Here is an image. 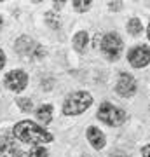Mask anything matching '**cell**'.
I'll use <instances>...</instances> for the list:
<instances>
[{"label": "cell", "instance_id": "cell-1", "mask_svg": "<svg viewBox=\"0 0 150 157\" xmlns=\"http://www.w3.org/2000/svg\"><path fill=\"white\" fill-rule=\"evenodd\" d=\"M14 136L23 143H32V145H42V143H49L52 140V136L44 128L37 126L32 121H23V122L16 124Z\"/></svg>", "mask_w": 150, "mask_h": 157}, {"label": "cell", "instance_id": "cell-2", "mask_svg": "<svg viewBox=\"0 0 150 157\" xmlns=\"http://www.w3.org/2000/svg\"><path fill=\"white\" fill-rule=\"evenodd\" d=\"M93 103V98L89 93L86 91H77V93H72L65 100V105H63V113L65 115H79L82 113L84 110H87Z\"/></svg>", "mask_w": 150, "mask_h": 157}, {"label": "cell", "instance_id": "cell-3", "mask_svg": "<svg viewBox=\"0 0 150 157\" xmlns=\"http://www.w3.org/2000/svg\"><path fill=\"white\" fill-rule=\"evenodd\" d=\"M98 119L108 126H121L126 122V112L113 107L112 103H103L98 110Z\"/></svg>", "mask_w": 150, "mask_h": 157}, {"label": "cell", "instance_id": "cell-4", "mask_svg": "<svg viewBox=\"0 0 150 157\" xmlns=\"http://www.w3.org/2000/svg\"><path fill=\"white\" fill-rule=\"evenodd\" d=\"M16 52L17 54H21V56H32V58H42L44 56V49L40 47L39 44H35L33 40L26 37V35H23L19 39L16 40Z\"/></svg>", "mask_w": 150, "mask_h": 157}, {"label": "cell", "instance_id": "cell-5", "mask_svg": "<svg viewBox=\"0 0 150 157\" xmlns=\"http://www.w3.org/2000/svg\"><path fill=\"white\" fill-rule=\"evenodd\" d=\"M101 51L108 59H117L122 51V40L117 33H106L101 40Z\"/></svg>", "mask_w": 150, "mask_h": 157}, {"label": "cell", "instance_id": "cell-6", "mask_svg": "<svg viewBox=\"0 0 150 157\" xmlns=\"http://www.w3.org/2000/svg\"><path fill=\"white\" fill-rule=\"evenodd\" d=\"M4 84H6L7 89L19 93V91H23L25 87H26L28 75L23 72V70H12V72H9L6 75V78H4Z\"/></svg>", "mask_w": 150, "mask_h": 157}, {"label": "cell", "instance_id": "cell-7", "mask_svg": "<svg viewBox=\"0 0 150 157\" xmlns=\"http://www.w3.org/2000/svg\"><path fill=\"white\" fill-rule=\"evenodd\" d=\"M128 59L134 68L147 67L148 61H150V49L147 45H138V47H134V49L129 51Z\"/></svg>", "mask_w": 150, "mask_h": 157}, {"label": "cell", "instance_id": "cell-8", "mask_svg": "<svg viewBox=\"0 0 150 157\" xmlns=\"http://www.w3.org/2000/svg\"><path fill=\"white\" fill-rule=\"evenodd\" d=\"M115 91L121 96H124V98L133 96L134 93H136V82H134L133 75H129V73H121L119 82H117V86H115Z\"/></svg>", "mask_w": 150, "mask_h": 157}, {"label": "cell", "instance_id": "cell-9", "mask_svg": "<svg viewBox=\"0 0 150 157\" xmlns=\"http://www.w3.org/2000/svg\"><path fill=\"white\" fill-rule=\"evenodd\" d=\"M0 157H28V154L21 152V148H17L12 140L2 138L0 140Z\"/></svg>", "mask_w": 150, "mask_h": 157}, {"label": "cell", "instance_id": "cell-10", "mask_svg": "<svg viewBox=\"0 0 150 157\" xmlns=\"http://www.w3.org/2000/svg\"><path fill=\"white\" fill-rule=\"evenodd\" d=\"M87 140L94 148H103L105 147V136L98 128H89L87 129Z\"/></svg>", "mask_w": 150, "mask_h": 157}, {"label": "cell", "instance_id": "cell-11", "mask_svg": "<svg viewBox=\"0 0 150 157\" xmlns=\"http://www.w3.org/2000/svg\"><path fill=\"white\" fill-rule=\"evenodd\" d=\"M51 115H52V107H51V105H42V107L37 110V119L44 124L51 122Z\"/></svg>", "mask_w": 150, "mask_h": 157}, {"label": "cell", "instance_id": "cell-12", "mask_svg": "<svg viewBox=\"0 0 150 157\" xmlns=\"http://www.w3.org/2000/svg\"><path fill=\"white\" fill-rule=\"evenodd\" d=\"M73 45L77 51H84L86 45H87V33L86 32H79L75 37H73Z\"/></svg>", "mask_w": 150, "mask_h": 157}, {"label": "cell", "instance_id": "cell-13", "mask_svg": "<svg viewBox=\"0 0 150 157\" xmlns=\"http://www.w3.org/2000/svg\"><path fill=\"white\" fill-rule=\"evenodd\" d=\"M141 30H143V26H141V21L140 19H131V21L128 23V32L129 33H133V35H140L141 33Z\"/></svg>", "mask_w": 150, "mask_h": 157}, {"label": "cell", "instance_id": "cell-14", "mask_svg": "<svg viewBox=\"0 0 150 157\" xmlns=\"http://www.w3.org/2000/svg\"><path fill=\"white\" fill-rule=\"evenodd\" d=\"M45 21H47V25H49L51 28H60L61 26V21H60V17L56 16L54 12H47L45 14Z\"/></svg>", "mask_w": 150, "mask_h": 157}, {"label": "cell", "instance_id": "cell-15", "mask_svg": "<svg viewBox=\"0 0 150 157\" xmlns=\"http://www.w3.org/2000/svg\"><path fill=\"white\" fill-rule=\"evenodd\" d=\"M28 157H47V150L40 145H33L28 152Z\"/></svg>", "mask_w": 150, "mask_h": 157}, {"label": "cell", "instance_id": "cell-16", "mask_svg": "<svg viewBox=\"0 0 150 157\" xmlns=\"http://www.w3.org/2000/svg\"><path fill=\"white\" fill-rule=\"evenodd\" d=\"M91 4L93 2H80V0H75V2H72V6H73V9L77 12H86V11H89V7H91Z\"/></svg>", "mask_w": 150, "mask_h": 157}, {"label": "cell", "instance_id": "cell-17", "mask_svg": "<svg viewBox=\"0 0 150 157\" xmlns=\"http://www.w3.org/2000/svg\"><path fill=\"white\" fill-rule=\"evenodd\" d=\"M17 107L21 108V110H25V112H30L32 107H33V103H32V100H28V98H21V100H17Z\"/></svg>", "mask_w": 150, "mask_h": 157}, {"label": "cell", "instance_id": "cell-18", "mask_svg": "<svg viewBox=\"0 0 150 157\" xmlns=\"http://www.w3.org/2000/svg\"><path fill=\"white\" fill-rule=\"evenodd\" d=\"M4 65H6V54H4V51L0 49V70H2Z\"/></svg>", "mask_w": 150, "mask_h": 157}, {"label": "cell", "instance_id": "cell-19", "mask_svg": "<svg viewBox=\"0 0 150 157\" xmlns=\"http://www.w3.org/2000/svg\"><path fill=\"white\" fill-rule=\"evenodd\" d=\"M141 154H143V157H150V145L143 147V150H141Z\"/></svg>", "mask_w": 150, "mask_h": 157}, {"label": "cell", "instance_id": "cell-20", "mask_svg": "<svg viewBox=\"0 0 150 157\" xmlns=\"http://www.w3.org/2000/svg\"><path fill=\"white\" fill-rule=\"evenodd\" d=\"M119 6H121V2H115V4L112 2V4H110V9H119Z\"/></svg>", "mask_w": 150, "mask_h": 157}, {"label": "cell", "instance_id": "cell-21", "mask_svg": "<svg viewBox=\"0 0 150 157\" xmlns=\"http://www.w3.org/2000/svg\"><path fill=\"white\" fill-rule=\"evenodd\" d=\"M2 23H4V21H2V16H0V28H2Z\"/></svg>", "mask_w": 150, "mask_h": 157}, {"label": "cell", "instance_id": "cell-22", "mask_svg": "<svg viewBox=\"0 0 150 157\" xmlns=\"http://www.w3.org/2000/svg\"><path fill=\"white\" fill-rule=\"evenodd\" d=\"M148 39H150V26H148Z\"/></svg>", "mask_w": 150, "mask_h": 157}]
</instances>
